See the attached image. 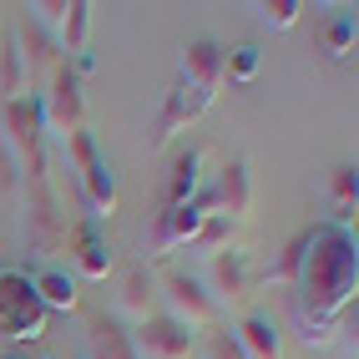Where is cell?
<instances>
[{
    "instance_id": "1",
    "label": "cell",
    "mask_w": 359,
    "mask_h": 359,
    "mask_svg": "<svg viewBox=\"0 0 359 359\" xmlns=\"http://www.w3.org/2000/svg\"><path fill=\"white\" fill-rule=\"evenodd\" d=\"M299 299H294V319H299V339L309 349L334 344L339 334V314L354 304L359 289V253L354 238L344 228H314L304 243V269H299Z\"/></svg>"
},
{
    "instance_id": "2",
    "label": "cell",
    "mask_w": 359,
    "mask_h": 359,
    "mask_svg": "<svg viewBox=\"0 0 359 359\" xmlns=\"http://www.w3.org/2000/svg\"><path fill=\"white\" fill-rule=\"evenodd\" d=\"M0 334L15 344H31L46 334V309L26 273H0Z\"/></svg>"
},
{
    "instance_id": "3",
    "label": "cell",
    "mask_w": 359,
    "mask_h": 359,
    "mask_svg": "<svg viewBox=\"0 0 359 359\" xmlns=\"http://www.w3.org/2000/svg\"><path fill=\"white\" fill-rule=\"evenodd\" d=\"M162 299H167V319L182 324L187 334L218 324V304L208 299V289H203L193 273H167L162 278Z\"/></svg>"
},
{
    "instance_id": "4",
    "label": "cell",
    "mask_w": 359,
    "mask_h": 359,
    "mask_svg": "<svg viewBox=\"0 0 359 359\" xmlns=\"http://www.w3.org/2000/svg\"><path fill=\"white\" fill-rule=\"evenodd\" d=\"M127 349H132V359H193V334L172 324L167 314H147L127 334Z\"/></svg>"
},
{
    "instance_id": "5",
    "label": "cell",
    "mask_w": 359,
    "mask_h": 359,
    "mask_svg": "<svg viewBox=\"0 0 359 359\" xmlns=\"http://www.w3.org/2000/svg\"><path fill=\"white\" fill-rule=\"evenodd\" d=\"M41 122L61 142L86 132V102H81V86H76V76H71L66 66L56 71V81H51V91H46V102H41Z\"/></svg>"
},
{
    "instance_id": "6",
    "label": "cell",
    "mask_w": 359,
    "mask_h": 359,
    "mask_svg": "<svg viewBox=\"0 0 359 359\" xmlns=\"http://www.w3.org/2000/svg\"><path fill=\"white\" fill-rule=\"evenodd\" d=\"M212 107V97L208 91H198V86H187V81H177L172 91H167V102H162V111H157V132H152V147H167L177 132H187L198 122V116Z\"/></svg>"
},
{
    "instance_id": "7",
    "label": "cell",
    "mask_w": 359,
    "mask_h": 359,
    "mask_svg": "<svg viewBox=\"0 0 359 359\" xmlns=\"http://www.w3.org/2000/svg\"><path fill=\"white\" fill-rule=\"evenodd\" d=\"M208 299L218 309H243L253 299V273H248V263H243L238 248L212 253V289H208Z\"/></svg>"
},
{
    "instance_id": "8",
    "label": "cell",
    "mask_w": 359,
    "mask_h": 359,
    "mask_svg": "<svg viewBox=\"0 0 359 359\" xmlns=\"http://www.w3.org/2000/svg\"><path fill=\"white\" fill-rule=\"evenodd\" d=\"M203 208L212 212V218H248V208H253V182H248V162H228L223 167V177H218V193L203 198Z\"/></svg>"
},
{
    "instance_id": "9",
    "label": "cell",
    "mask_w": 359,
    "mask_h": 359,
    "mask_svg": "<svg viewBox=\"0 0 359 359\" xmlns=\"http://www.w3.org/2000/svg\"><path fill=\"white\" fill-rule=\"evenodd\" d=\"M208 223V208L193 198V203H182V208H167L157 212V228H152V253H172L182 243H193V238L203 233Z\"/></svg>"
},
{
    "instance_id": "10",
    "label": "cell",
    "mask_w": 359,
    "mask_h": 359,
    "mask_svg": "<svg viewBox=\"0 0 359 359\" xmlns=\"http://www.w3.org/2000/svg\"><path fill=\"white\" fill-rule=\"evenodd\" d=\"M177 71H182L177 81L208 91V97H218V86H223V46H218V41H193V46H182Z\"/></svg>"
},
{
    "instance_id": "11",
    "label": "cell",
    "mask_w": 359,
    "mask_h": 359,
    "mask_svg": "<svg viewBox=\"0 0 359 359\" xmlns=\"http://www.w3.org/2000/svg\"><path fill=\"white\" fill-rule=\"evenodd\" d=\"M6 132L20 152L31 157V167L41 172V107L31 97H20V102H6Z\"/></svg>"
},
{
    "instance_id": "12",
    "label": "cell",
    "mask_w": 359,
    "mask_h": 359,
    "mask_svg": "<svg viewBox=\"0 0 359 359\" xmlns=\"http://www.w3.org/2000/svg\"><path fill=\"white\" fill-rule=\"evenodd\" d=\"M238 349H243V359H283V339H278V324L269 314H243L233 329Z\"/></svg>"
},
{
    "instance_id": "13",
    "label": "cell",
    "mask_w": 359,
    "mask_h": 359,
    "mask_svg": "<svg viewBox=\"0 0 359 359\" xmlns=\"http://www.w3.org/2000/svg\"><path fill=\"white\" fill-rule=\"evenodd\" d=\"M76 187H81V198H86V208H91V223L116 212V172H111L102 157L76 172Z\"/></svg>"
},
{
    "instance_id": "14",
    "label": "cell",
    "mask_w": 359,
    "mask_h": 359,
    "mask_svg": "<svg viewBox=\"0 0 359 359\" xmlns=\"http://www.w3.org/2000/svg\"><path fill=\"white\" fill-rule=\"evenodd\" d=\"M71 243H76V269L86 278H107L111 273V248H107V238L97 233V223H81L76 233H71Z\"/></svg>"
},
{
    "instance_id": "15",
    "label": "cell",
    "mask_w": 359,
    "mask_h": 359,
    "mask_svg": "<svg viewBox=\"0 0 359 359\" xmlns=\"http://www.w3.org/2000/svg\"><path fill=\"white\" fill-rule=\"evenodd\" d=\"M31 289H36V299H41V309H76L81 304V294H76V278H66L61 269H41L36 278H31Z\"/></svg>"
},
{
    "instance_id": "16",
    "label": "cell",
    "mask_w": 359,
    "mask_h": 359,
    "mask_svg": "<svg viewBox=\"0 0 359 359\" xmlns=\"http://www.w3.org/2000/svg\"><path fill=\"white\" fill-rule=\"evenodd\" d=\"M0 97L20 102L26 97V61H20V41L6 36V56H0Z\"/></svg>"
},
{
    "instance_id": "17",
    "label": "cell",
    "mask_w": 359,
    "mask_h": 359,
    "mask_svg": "<svg viewBox=\"0 0 359 359\" xmlns=\"http://www.w3.org/2000/svg\"><path fill=\"white\" fill-rule=\"evenodd\" d=\"M258 66H263V51H258L253 41H243V46H233V51H223V76L238 81V86H248V81L258 76Z\"/></svg>"
},
{
    "instance_id": "18",
    "label": "cell",
    "mask_w": 359,
    "mask_h": 359,
    "mask_svg": "<svg viewBox=\"0 0 359 359\" xmlns=\"http://www.w3.org/2000/svg\"><path fill=\"white\" fill-rule=\"evenodd\" d=\"M198 193V152H187L172 162V187H167V208H182V203H193Z\"/></svg>"
},
{
    "instance_id": "19",
    "label": "cell",
    "mask_w": 359,
    "mask_h": 359,
    "mask_svg": "<svg viewBox=\"0 0 359 359\" xmlns=\"http://www.w3.org/2000/svg\"><path fill=\"white\" fill-rule=\"evenodd\" d=\"M86 31H91V6L86 0H71L61 15V46L66 51H86Z\"/></svg>"
},
{
    "instance_id": "20",
    "label": "cell",
    "mask_w": 359,
    "mask_h": 359,
    "mask_svg": "<svg viewBox=\"0 0 359 359\" xmlns=\"http://www.w3.org/2000/svg\"><path fill=\"white\" fill-rule=\"evenodd\" d=\"M91 354H97V359H132L127 334L116 329L111 319H97V324H91Z\"/></svg>"
},
{
    "instance_id": "21",
    "label": "cell",
    "mask_w": 359,
    "mask_h": 359,
    "mask_svg": "<svg viewBox=\"0 0 359 359\" xmlns=\"http://www.w3.org/2000/svg\"><path fill=\"white\" fill-rule=\"evenodd\" d=\"M253 15L263 20V26H273V31H289L299 26V15H304V0H258Z\"/></svg>"
},
{
    "instance_id": "22",
    "label": "cell",
    "mask_w": 359,
    "mask_h": 359,
    "mask_svg": "<svg viewBox=\"0 0 359 359\" xmlns=\"http://www.w3.org/2000/svg\"><path fill=\"white\" fill-rule=\"evenodd\" d=\"M329 203H334V212H339V218L354 223V167H349V162L329 172Z\"/></svg>"
},
{
    "instance_id": "23",
    "label": "cell",
    "mask_w": 359,
    "mask_h": 359,
    "mask_svg": "<svg viewBox=\"0 0 359 359\" xmlns=\"http://www.w3.org/2000/svg\"><path fill=\"white\" fill-rule=\"evenodd\" d=\"M304 243H309V233H299L289 248H283V258L273 263L269 273H263V283H299V269H304Z\"/></svg>"
},
{
    "instance_id": "24",
    "label": "cell",
    "mask_w": 359,
    "mask_h": 359,
    "mask_svg": "<svg viewBox=\"0 0 359 359\" xmlns=\"http://www.w3.org/2000/svg\"><path fill=\"white\" fill-rule=\"evenodd\" d=\"M324 46H329V56H349L354 51V11H339V15L329 20Z\"/></svg>"
},
{
    "instance_id": "25",
    "label": "cell",
    "mask_w": 359,
    "mask_h": 359,
    "mask_svg": "<svg viewBox=\"0 0 359 359\" xmlns=\"http://www.w3.org/2000/svg\"><path fill=\"white\" fill-rule=\"evenodd\" d=\"M122 304L137 314V324L147 319V304H152V278H147V269H132V273H127V294H122Z\"/></svg>"
},
{
    "instance_id": "26",
    "label": "cell",
    "mask_w": 359,
    "mask_h": 359,
    "mask_svg": "<svg viewBox=\"0 0 359 359\" xmlns=\"http://www.w3.org/2000/svg\"><path fill=\"white\" fill-rule=\"evenodd\" d=\"M228 238H233V223H228V218H212V212H208V223H203V233L193 238V248H198V253H223Z\"/></svg>"
},
{
    "instance_id": "27",
    "label": "cell",
    "mask_w": 359,
    "mask_h": 359,
    "mask_svg": "<svg viewBox=\"0 0 359 359\" xmlns=\"http://www.w3.org/2000/svg\"><path fill=\"white\" fill-rule=\"evenodd\" d=\"M208 359H243V349H238V339L223 329V334H208Z\"/></svg>"
},
{
    "instance_id": "28",
    "label": "cell",
    "mask_w": 359,
    "mask_h": 359,
    "mask_svg": "<svg viewBox=\"0 0 359 359\" xmlns=\"http://www.w3.org/2000/svg\"><path fill=\"white\" fill-rule=\"evenodd\" d=\"M41 11V20H46V26H56L61 31V15H66V6H36Z\"/></svg>"
},
{
    "instance_id": "29",
    "label": "cell",
    "mask_w": 359,
    "mask_h": 359,
    "mask_svg": "<svg viewBox=\"0 0 359 359\" xmlns=\"http://www.w3.org/2000/svg\"><path fill=\"white\" fill-rule=\"evenodd\" d=\"M0 359H26V349H6V354H0Z\"/></svg>"
}]
</instances>
